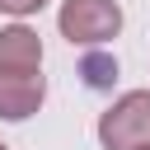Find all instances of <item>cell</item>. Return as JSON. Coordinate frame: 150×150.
Masks as SVG:
<instances>
[{
  "mask_svg": "<svg viewBox=\"0 0 150 150\" xmlns=\"http://www.w3.org/2000/svg\"><path fill=\"white\" fill-rule=\"evenodd\" d=\"M56 33L70 47H108L122 33V5L117 0H61Z\"/></svg>",
  "mask_w": 150,
  "mask_h": 150,
  "instance_id": "obj_1",
  "label": "cell"
},
{
  "mask_svg": "<svg viewBox=\"0 0 150 150\" xmlns=\"http://www.w3.org/2000/svg\"><path fill=\"white\" fill-rule=\"evenodd\" d=\"M94 136H98L103 150L150 145V89H127V94H117V98L98 112Z\"/></svg>",
  "mask_w": 150,
  "mask_h": 150,
  "instance_id": "obj_2",
  "label": "cell"
},
{
  "mask_svg": "<svg viewBox=\"0 0 150 150\" xmlns=\"http://www.w3.org/2000/svg\"><path fill=\"white\" fill-rule=\"evenodd\" d=\"M47 103L42 70H0V122H28Z\"/></svg>",
  "mask_w": 150,
  "mask_h": 150,
  "instance_id": "obj_3",
  "label": "cell"
},
{
  "mask_svg": "<svg viewBox=\"0 0 150 150\" xmlns=\"http://www.w3.org/2000/svg\"><path fill=\"white\" fill-rule=\"evenodd\" d=\"M0 70H42V38L23 19L0 28Z\"/></svg>",
  "mask_w": 150,
  "mask_h": 150,
  "instance_id": "obj_4",
  "label": "cell"
},
{
  "mask_svg": "<svg viewBox=\"0 0 150 150\" xmlns=\"http://www.w3.org/2000/svg\"><path fill=\"white\" fill-rule=\"evenodd\" d=\"M80 80H84V89H112L117 84V56L112 52H103V47H84V56H80V70H75Z\"/></svg>",
  "mask_w": 150,
  "mask_h": 150,
  "instance_id": "obj_5",
  "label": "cell"
},
{
  "mask_svg": "<svg viewBox=\"0 0 150 150\" xmlns=\"http://www.w3.org/2000/svg\"><path fill=\"white\" fill-rule=\"evenodd\" d=\"M52 0H0V14H9V19H28V14H38V9H47Z\"/></svg>",
  "mask_w": 150,
  "mask_h": 150,
  "instance_id": "obj_6",
  "label": "cell"
},
{
  "mask_svg": "<svg viewBox=\"0 0 150 150\" xmlns=\"http://www.w3.org/2000/svg\"><path fill=\"white\" fill-rule=\"evenodd\" d=\"M0 150H9V145H5V141H0Z\"/></svg>",
  "mask_w": 150,
  "mask_h": 150,
  "instance_id": "obj_7",
  "label": "cell"
},
{
  "mask_svg": "<svg viewBox=\"0 0 150 150\" xmlns=\"http://www.w3.org/2000/svg\"><path fill=\"white\" fill-rule=\"evenodd\" d=\"M136 150H150V145H136Z\"/></svg>",
  "mask_w": 150,
  "mask_h": 150,
  "instance_id": "obj_8",
  "label": "cell"
}]
</instances>
